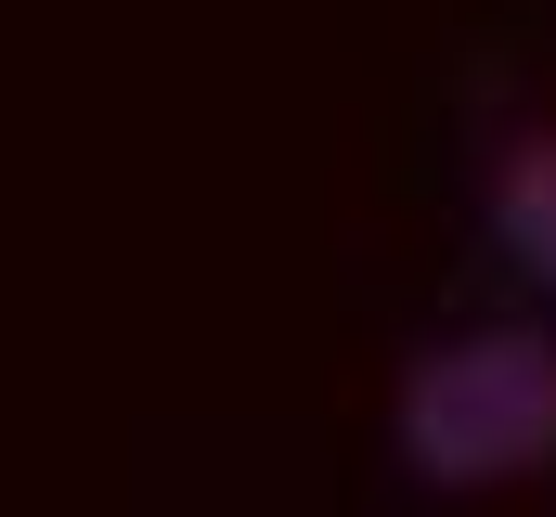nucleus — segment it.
<instances>
[{"label":"nucleus","mask_w":556,"mask_h":517,"mask_svg":"<svg viewBox=\"0 0 556 517\" xmlns=\"http://www.w3.org/2000/svg\"><path fill=\"white\" fill-rule=\"evenodd\" d=\"M402 453H415L440 492H479V479H518L556 453V350L544 337H466L402 388Z\"/></svg>","instance_id":"nucleus-1"},{"label":"nucleus","mask_w":556,"mask_h":517,"mask_svg":"<svg viewBox=\"0 0 556 517\" xmlns=\"http://www.w3.org/2000/svg\"><path fill=\"white\" fill-rule=\"evenodd\" d=\"M505 234H518V247L556 272V142H531V155L505 168Z\"/></svg>","instance_id":"nucleus-2"}]
</instances>
